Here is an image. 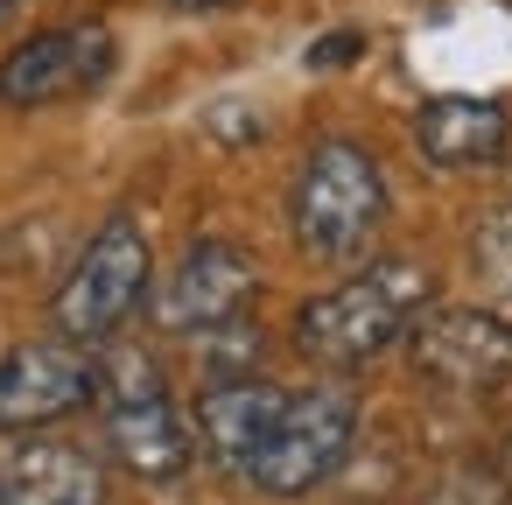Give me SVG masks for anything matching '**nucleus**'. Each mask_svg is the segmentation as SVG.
Wrapping results in <instances>:
<instances>
[{
  "instance_id": "nucleus-6",
  "label": "nucleus",
  "mask_w": 512,
  "mask_h": 505,
  "mask_svg": "<svg viewBox=\"0 0 512 505\" xmlns=\"http://www.w3.org/2000/svg\"><path fill=\"white\" fill-rule=\"evenodd\" d=\"M120 50L106 22H57L36 29L29 43H15L0 57V99L8 106H57V99H85L113 78Z\"/></svg>"
},
{
  "instance_id": "nucleus-16",
  "label": "nucleus",
  "mask_w": 512,
  "mask_h": 505,
  "mask_svg": "<svg viewBox=\"0 0 512 505\" xmlns=\"http://www.w3.org/2000/svg\"><path fill=\"white\" fill-rule=\"evenodd\" d=\"M505 470H512V449H505Z\"/></svg>"
},
{
  "instance_id": "nucleus-4",
  "label": "nucleus",
  "mask_w": 512,
  "mask_h": 505,
  "mask_svg": "<svg viewBox=\"0 0 512 505\" xmlns=\"http://www.w3.org/2000/svg\"><path fill=\"white\" fill-rule=\"evenodd\" d=\"M92 400H106V442H113V456H120L127 477H141V484H176V477L190 470L197 428L183 421V407H176V393L162 386V372H155L148 351L106 358Z\"/></svg>"
},
{
  "instance_id": "nucleus-14",
  "label": "nucleus",
  "mask_w": 512,
  "mask_h": 505,
  "mask_svg": "<svg viewBox=\"0 0 512 505\" xmlns=\"http://www.w3.org/2000/svg\"><path fill=\"white\" fill-rule=\"evenodd\" d=\"M176 8H225V0H176Z\"/></svg>"
},
{
  "instance_id": "nucleus-10",
  "label": "nucleus",
  "mask_w": 512,
  "mask_h": 505,
  "mask_svg": "<svg viewBox=\"0 0 512 505\" xmlns=\"http://www.w3.org/2000/svg\"><path fill=\"white\" fill-rule=\"evenodd\" d=\"M0 505H106V463L78 442H15L0 456Z\"/></svg>"
},
{
  "instance_id": "nucleus-15",
  "label": "nucleus",
  "mask_w": 512,
  "mask_h": 505,
  "mask_svg": "<svg viewBox=\"0 0 512 505\" xmlns=\"http://www.w3.org/2000/svg\"><path fill=\"white\" fill-rule=\"evenodd\" d=\"M15 8H22V0H0V22H8V15H15Z\"/></svg>"
},
{
  "instance_id": "nucleus-9",
  "label": "nucleus",
  "mask_w": 512,
  "mask_h": 505,
  "mask_svg": "<svg viewBox=\"0 0 512 505\" xmlns=\"http://www.w3.org/2000/svg\"><path fill=\"white\" fill-rule=\"evenodd\" d=\"M407 344H414V365L442 386L477 393L512 379V323L498 309H421Z\"/></svg>"
},
{
  "instance_id": "nucleus-8",
  "label": "nucleus",
  "mask_w": 512,
  "mask_h": 505,
  "mask_svg": "<svg viewBox=\"0 0 512 505\" xmlns=\"http://www.w3.org/2000/svg\"><path fill=\"white\" fill-rule=\"evenodd\" d=\"M92 393H99V365L85 358V344H71V337L22 344L0 358V435L50 428V421L78 414Z\"/></svg>"
},
{
  "instance_id": "nucleus-11",
  "label": "nucleus",
  "mask_w": 512,
  "mask_h": 505,
  "mask_svg": "<svg viewBox=\"0 0 512 505\" xmlns=\"http://www.w3.org/2000/svg\"><path fill=\"white\" fill-rule=\"evenodd\" d=\"M414 148L435 169H491L512 148V113L498 99H428L414 120Z\"/></svg>"
},
{
  "instance_id": "nucleus-2",
  "label": "nucleus",
  "mask_w": 512,
  "mask_h": 505,
  "mask_svg": "<svg viewBox=\"0 0 512 505\" xmlns=\"http://www.w3.org/2000/svg\"><path fill=\"white\" fill-rule=\"evenodd\" d=\"M288 225L309 260H358L386 225V176L358 141H316L288 183Z\"/></svg>"
},
{
  "instance_id": "nucleus-12",
  "label": "nucleus",
  "mask_w": 512,
  "mask_h": 505,
  "mask_svg": "<svg viewBox=\"0 0 512 505\" xmlns=\"http://www.w3.org/2000/svg\"><path fill=\"white\" fill-rule=\"evenodd\" d=\"M470 267H477V281H484L491 295L512 302V204L491 211V218L470 232Z\"/></svg>"
},
{
  "instance_id": "nucleus-1",
  "label": "nucleus",
  "mask_w": 512,
  "mask_h": 505,
  "mask_svg": "<svg viewBox=\"0 0 512 505\" xmlns=\"http://www.w3.org/2000/svg\"><path fill=\"white\" fill-rule=\"evenodd\" d=\"M421 309H428V274L414 260H372L351 281H337L330 295L302 302L295 344L316 365H365L386 344H400Z\"/></svg>"
},
{
  "instance_id": "nucleus-7",
  "label": "nucleus",
  "mask_w": 512,
  "mask_h": 505,
  "mask_svg": "<svg viewBox=\"0 0 512 505\" xmlns=\"http://www.w3.org/2000/svg\"><path fill=\"white\" fill-rule=\"evenodd\" d=\"M260 295V274L246 260V246L232 239H197L183 253V267L169 274L162 302H155V323L176 330V337H211V330H232Z\"/></svg>"
},
{
  "instance_id": "nucleus-3",
  "label": "nucleus",
  "mask_w": 512,
  "mask_h": 505,
  "mask_svg": "<svg viewBox=\"0 0 512 505\" xmlns=\"http://www.w3.org/2000/svg\"><path fill=\"white\" fill-rule=\"evenodd\" d=\"M358 442V400L344 386H281L267 428L253 435L246 463H239V484H253L260 498H302L316 491Z\"/></svg>"
},
{
  "instance_id": "nucleus-13",
  "label": "nucleus",
  "mask_w": 512,
  "mask_h": 505,
  "mask_svg": "<svg viewBox=\"0 0 512 505\" xmlns=\"http://www.w3.org/2000/svg\"><path fill=\"white\" fill-rule=\"evenodd\" d=\"M337 57H358V36H337V43L316 50V64H337Z\"/></svg>"
},
{
  "instance_id": "nucleus-5",
  "label": "nucleus",
  "mask_w": 512,
  "mask_h": 505,
  "mask_svg": "<svg viewBox=\"0 0 512 505\" xmlns=\"http://www.w3.org/2000/svg\"><path fill=\"white\" fill-rule=\"evenodd\" d=\"M148 274H155L148 232H141L134 218H106V225L92 232V246L78 253V267L64 274L57 302H50L57 337H71V344H106V337H120V323H127V316L141 309V295H148Z\"/></svg>"
}]
</instances>
